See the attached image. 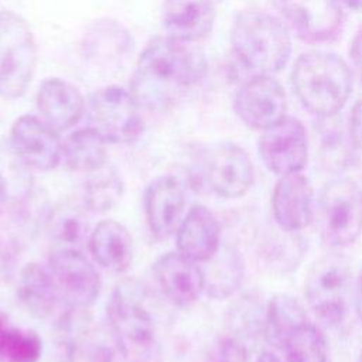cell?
Wrapping results in <instances>:
<instances>
[{
  "label": "cell",
  "instance_id": "6da1fadb",
  "mask_svg": "<svg viewBox=\"0 0 362 362\" xmlns=\"http://www.w3.org/2000/svg\"><path fill=\"white\" fill-rule=\"evenodd\" d=\"M206 72V58L192 42L157 37L139 57L130 92L140 107H160L199 83Z\"/></svg>",
  "mask_w": 362,
  "mask_h": 362
},
{
  "label": "cell",
  "instance_id": "7a4b0ae2",
  "mask_svg": "<svg viewBox=\"0 0 362 362\" xmlns=\"http://www.w3.org/2000/svg\"><path fill=\"white\" fill-rule=\"evenodd\" d=\"M291 85L297 99L310 113L327 119L346 105L352 92V74L341 57L311 51L297 58Z\"/></svg>",
  "mask_w": 362,
  "mask_h": 362
},
{
  "label": "cell",
  "instance_id": "3957f363",
  "mask_svg": "<svg viewBox=\"0 0 362 362\" xmlns=\"http://www.w3.org/2000/svg\"><path fill=\"white\" fill-rule=\"evenodd\" d=\"M230 42L236 58L257 74H274L283 69L290 58L291 40L287 27L274 16L247 10L236 16Z\"/></svg>",
  "mask_w": 362,
  "mask_h": 362
},
{
  "label": "cell",
  "instance_id": "277c9868",
  "mask_svg": "<svg viewBox=\"0 0 362 362\" xmlns=\"http://www.w3.org/2000/svg\"><path fill=\"white\" fill-rule=\"evenodd\" d=\"M106 308L113 341L124 362H153L156 324L141 287L133 280L119 283Z\"/></svg>",
  "mask_w": 362,
  "mask_h": 362
},
{
  "label": "cell",
  "instance_id": "5b68a950",
  "mask_svg": "<svg viewBox=\"0 0 362 362\" xmlns=\"http://www.w3.org/2000/svg\"><path fill=\"white\" fill-rule=\"evenodd\" d=\"M317 226L329 247H346L362 233V184L337 177L325 184L317 202Z\"/></svg>",
  "mask_w": 362,
  "mask_h": 362
},
{
  "label": "cell",
  "instance_id": "8992f818",
  "mask_svg": "<svg viewBox=\"0 0 362 362\" xmlns=\"http://www.w3.org/2000/svg\"><path fill=\"white\" fill-rule=\"evenodd\" d=\"M37 47L27 21L13 13H0V96L18 99L33 79Z\"/></svg>",
  "mask_w": 362,
  "mask_h": 362
},
{
  "label": "cell",
  "instance_id": "52a82bcc",
  "mask_svg": "<svg viewBox=\"0 0 362 362\" xmlns=\"http://www.w3.org/2000/svg\"><path fill=\"white\" fill-rule=\"evenodd\" d=\"M352 273L348 262L339 255H327L310 269L304 294L310 308L328 325L344 321L351 296Z\"/></svg>",
  "mask_w": 362,
  "mask_h": 362
},
{
  "label": "cell",
  "instance_id": "ba28073f",
  "mask_svg": "<svg viewBox=\"0 0 362 362\" xmlns=\"http://www.w3.org/2000/svg\"><path fill=\"white\" fill-rule=\"evenodd\" d=\"M140 109L132 92L119 86L100 88L89 99L90 127L107 143H133L144 129Z\"/></svg>",
  "mask_w": 362,
  "mask_h": 362
},
{
  "label": "cell",
  "instance_id": "9c48e42d",
  "mask_svg": "<svg viewBox=\"0 0 362 362\" xmlns=\"http://www.w3.org/2000/svg\"><path fill=\"white\" fill-rule=\"evenodd\" d=\"M59 300L72 310H82L100 294V277L92 263L74 247H59L49 256L47 266Z\"/></svg>",
  "mask_w": 362,
  "mask_h": 362
},
{
  "label": "cell",
  "instance_id": "30bf717a",
  "mask_svg": "<svg viewBox=\"0 0 362 362\" xmlns=\"http://www.w3.org/2000/svg\"><path fill=\"white\" fill-rule=\"evenodd\" d=\"M201 173L208 188L228 199L243 197L255 181V168L249 154L230 141L215 144L204 153Z\"/></svg>",
  "mask_w": 362,
  "mask_h": 362
},
{
  "label": "cell",
  "instance_id": "8fae6325",
  "mask_svg": "<svg viewBox=\"0 0 362 362\" xmlns=\"http://www.w3.org/2000/svg\"><path fill=\"white\" fill-rule=\"evenodd\" d=\"M263 164L279 177L300 173L308 161V137L304 124L296 117H284L263 130L259 139Z\"/></svg>",
  "mask_w": 362,
  "mask_h": 362
},
{
  "label": "cell",
  "instance_id": "7c38bea8",
  "mask_svg": "<svg viewBox=\"0 0 362 362\" xmlns=\"http://www.w3.org/2000/svg\"><path fill=\"white\" fill-rule=\"evenodd\" d=\"M233 107L247 127L266 130L286 117L287 99L276 79L266 74H257L239 88Z\"/></svg>",
  "mask_w": 362,
  "mask_h": 362
},
{
  "label": "cell",
  "instance_id": "4fadbf2b",
  "mask_svg": "<svg viewBox=\"0 0 362 362\" xmlns=\"http://www.w3.org/2000/svg\"><path fill=\"white\" fill-rule=\"evenodd\" d=\"M276 4L297 35L308 42L331 41L342 28L341 0H276Z\"/></svg>",
  "mask_w": 362,
  "mask_h": 362
},
{
  "label": "cell",
  "instance_id": "5bb4252c",
  "mask_svg": "<svg viewBox=\"0 0 362 362\" xmlns=\"http://www.w3.org/2000/svg\"><path fill=\"white\" fill-rule=\"evenodd\" d=\"M10 139L17 158L31 168L49 171L62 157L57 132L35 116H20L11 126Z\"/></svg>",
  "mask_w": 362,
  "mask_h": 362
},
{
  "label": "cell",
  "instance_id": "9a60e30c",
  "mask_svg": "<svg viewBox=\"0 0 362 362\" xmlns=\"http://www.w3.org/2000/svg\"><path fill=\"white\" fill-rule=\"evenodd\" d=\"M273 219L281 230L297 233L314 219V191L301 173L281 175L272 192Z\"/></svg>",
  "mask_w": 362,
  "mask_h": 362
},
{
  "label": "cell",
  "instance_id": "2e32d148",
  "mask_svg": "<svg viewBox=\"0 0 362 362\" xmlns=\"http://www.w3.org/2000/svg\"><path fill=\"white\" fill-rule=\"evenodd\" d=\"M156 281L174 305L188 307L205 290L204 270L180 252H168L153 264Z\"/></svg>",
  "mask_w": 362,
  "mask_h": 362
},
{
  "label": "cell",
  "instance_id": "e0dca14e",
  "mask_svg": "<svg viewBox=\"0 0 362 362\" xmlns=\"http://www.w3.org/2000/svg\"><path fill=\"white\" fill-rule=\"evenodd\" d=\"M185 202L184 185L173 175H161L147 187L144 197L146 218L151 233L157 239H168L178 229Z\"/></svg>",
  "mask_w": 362,
  "mask_h": 362
},
{
  "label": "cell",
  "instance_id": "ac0fdd59",
  "mask_svg": "<svg viewBox=\"0 0 362 362\" xmlns=\"http://www.w3.org/2000/svg\"><path fill=\"white\" fill-rule=\"evenodd\" d=\"M37 107L42 120L55 132H64L75 126L85 109L79 89L65 79H45L37 93Z\"/></svg>",
  "mask_w": 362,
  "mask_h": 362
},
{
  "label": "cell",
  "instance_id": "d6986e66",
  "mask_svg": "<svg viewBox=\"0 0 362 362\" xmlns=\"http://www.w3.org/2000/svg\"><path fill=\"white\" fill-rule=\"evenodd\" d=\"M178 252L194 262H208L221 247V225L204 205L192 206L177 229Z\"/></svg>",
  "mask_w": 362,
  "mask_h": 362
},
{
  "label": "cell",
  "instance_id": "ffe728a7",
  "mask_svg": "<svg viewBox=\"0 0 362 362\" xmlns=\"http://www.w3.org/2000/svg\"><path fill=\"white\" fill-rule=\"evenodd\" d=\"M215 21L212 0H164L163 24L170 37L195 42L205 38Z\"/></svg>",
  "mask_w": 362,
  "mask_h": 362
},
{
  "label": "cell",
  "instance_id": "44dd1931",
  "mask_svg": "<svg viewBox=\"0 0 362 362\" xmlns=\"http://www.w3.org/2000/svg\"><path fill=\"white\" fill-rule=\"evenodd\" d=\"M89 247L95 260L110 272L123 273L132 264V235L116 221H100L89 236Z\"/></svg>",
  "mask_w": 362,
  "mask_h": 362
},
{
  "label": "cell",
  "instance_id": "7402d4cb",
  "mask_svg": "<svg viewBox=\"0 0 362 362\" xmlns=\"http://www.w3.org/2000/svg\"><path fill=\"white\" fill-rule=\"evenodd\" d=\"M132 48L129 31L113 20H99L88 30L83 38V52L99 65L120 61Z\"/></svg>",
  "mask_w": 362,
  "mask_h": 362
},
{
  "label": "cell",
  "instance_id": "603a6c76",
  "mask_svg": "<svg viewBox=\"0 0 362 362\" xmlns=\"http://www.w3.org/2000/svg\"><path fill=\"white\" fill-rule=\"evenodd\" d=\"M17 294L23 305L38 318L49 317L61 301L48 269L35 263L21 270Z\"/></svg>",
  "mask_w": 362,
  "mask_h": 362
},
{
  "label": "cell",
  "instance_id": "cb8c5ba5",
  "mask_svg": "<svg viewBox=\"0 0 362 362\" xmlns=\"http://www.w3.org/2000/svg\"><path fill=\"white\" fill-rule=\"evenodd\" d=\"M103 136L93 127L72 132L62 144V158L66 167L76 173H92L106 164Z\"/></svg>",
  "mask_w": 362,
  "mask_h": 362
},
{
  "label": "cell",
  "instance_id": "d4e9b609",
  "mask_svg": "<svg viewBox=\"0 0 362 362\" xmlns=\"http://www.w3.org/2000/svg\"><path fill=\"white\" fill-rule=\"evenodd\" d=\"M308 321L305 308L296 297L279 293L274 294L267 304L263 335L270 345L280 349L286 337Z\"/></svg>",
  "mask_w": 362,
  "mask_h": 362
},
{
  "label": "cell",
  "instance_id": "484cf974",
  "mask_svg": "<svg viewBox=\"0 0 362 362\" xmlns=\"http://www.w3.org/2000/svg\"><path fill=\"white\" fill-rule=\"evenodd\" d=\"M208 262L211 266L206 270L202 269L208 296L216 300L230 297L243 281L245 264L242 256L232 247H219L216 255Z\"/></svg>",
  "mask_w": 362,
  "mask_h": 362
},
{
  "label": "cell",
  "instance_id": "4316f807",
  "mask_svg": "<svg viewBox=\"0 0 362 362\" xmlns=\"http://www.w3.org/2000/svg\"><path fill=\"white\" fill-rule=\"evenodd\" d=\"M42 354L41 337L14 325L0 311V362H38Z\"/></svg>",
  "mask_w": 362,
  "mask_h": 362
},
{
  "label": "cell",
  "instance_id": "83f0119b",
  "mask_svg": "<svg viewBox=\"0 0 362 362\" xmlns=\"http://www.w3.org/2000/svg\"><path fill=\"white\" fill-rule=\"evenodd\" d=\"M280 349L286 362H328L325 335L310 321L291 331Z\"/></svg>",
  "mask_w": 362,
  "mask_h": 362
},
{
  "label": "cell",
  "instance_id": "f1b7e54d",
  "mask_svg": "<svg viewBox=\"0 0 362 362\" xmlns=\"http://www.w3.org/2000/svg\"><path fill=\"white\" fill-rule=\"evenodd\" d=\"M123 182L115 168L106 164L92 173L85 184V201L95 212L110 211L122 198Z\"/></svg>",
  "mask_w": 362,
  "mask_h": 362
},
{
  "label": "cell",
  "instance_id": "f546056e",
  "mask_svg": "<svg viewBox=\"0 0 362 362\" xmlns=\"http://www.w3.org/2000/svg\"><path fill=\"white\" fill-rule=\"evenodd\" d=\"M51 233L62 247H74L86 236V222L78 209H61L51 218Z\"/></svg>",
  "mask_w": 362,
  "mask_h": 362
},
{
  "label": "cell",
  "instance_id": "4dcf8cb0",
  "mask_svg": "<svg viewBox=\"0 0 362 362\" xmlns=\"http://www.w3.org/2000/svg\"><path fill=\"white\" fill-rule=\"evenodd\" d=\"M250 352L243 342V339L238 337H223L214 354V362H249Z\"/></svg>",
  "mask_w": 362,
  "mask_h": 362
},
{
  "label": "cell",
  "instance_id": "1f68e13d",
  "mask_svg": "<svg viewBox=\"0 0 362 362\" xmlns=\"http://www.w3.org/2000/svg\"><path fill=\"white\" fill-rule=\"evenodd\" d=\"M349 139L352 146L362 151V100L352 107L349 117Z\"/></svg>",
  "mask_w": 362,
  "mask_h": 362
},
{
  "label": "cell",
  "instance_id": "d6a6232c",
  "mask_svg": "<svg viewBox=\"0 0 362 362\" xmlns=\"http://www.w3.org/2000/svg\"><path fill=\"white\" fill-rule=\"evenodd\" d=\"M89 358H90V362H124L117 346L110 348V346H105L103 344L93 346L92 351L89 352Z\"/></svg>",
  "mask_w": 362,
  "mask_h": 362
},
{
  "label": "cell",
  "instance_id": "836d02e7",
  "mask_svg": "<svg viewBox=\"0 0 362 362\" xmlns=\"http://www.w3.org/2000/svg\"><path fill=\"white\" fill-rule=\"evenodd\" d=\"M349 54L354 61V65L358 68V71L362 76V28L355 34V37L351 42Z\"/></svg>",
  "mask_w": 362,
  "mask_h": 362
},
{
  "label": "cell",
  "instance_id": "e575fe53",
  "mask_svg": "<svg viewBox=\"0 0 362 362\" xmlns=\"http://www.w3.org/2000/svg\"><path fill=\"white\" fill-rule=\"evenodd\" d=\"M355 310L358 314V318L362 324V272L356 280V286H355Z\"/></svg>",
  "mask_w": 362,
  "mask_h": 362
},
{
  "label": "cell",
  "instance_id": "d590c367",
  "mask_svg": "<svg viewBox=\"0 0 362 362\" xmlns=\"http://www.w3.org/2000/svg\"><path fill=\"white\" fill-rule=\"evenodd\" d=\"M256 362H281L279 356H276L272 351H263L259 358L256 359Z\"/></svg>",
  "mask_w": 362,
  "mask_h": 362
},
{
  "label": "cell",
  "instance_id": "8d00e7d4",
  "mask_svg": "<svg viewBox=\"0 0 362 362\" xmlns=\"http://www.w3.org/2000/svg\"><path fill=\"white\" fill-rule=\"evenodd\" d=\"M341 3L346 4L352 10L362 11V0H341Z\"/></svg>",
  "mask_w": 362,
  "mask_h": 362
},
{
  "label": "cell",
  "instance_id": "74e56055",
  "mask_svg": "<svg viewBox=\"0 0 362 362\" xmlns=\"http://www.w3.org/2000/svg\"><path fill=\"white\" fill-rule=\"evenodd\" d=\"M356 362H362V354L359 355V358H358V361Z\"/></svg>",
  "mask_w": 362,
  "mask_h": 362
}]
</instances>
